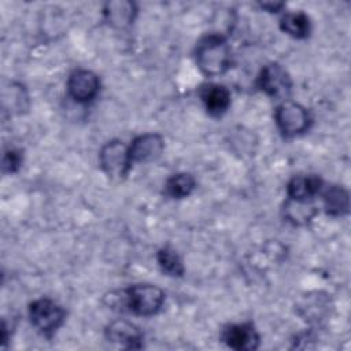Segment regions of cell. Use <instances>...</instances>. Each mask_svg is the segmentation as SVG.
<instances>
[{"label":"cell","mask_w":351,"mask_h":351,"mask_svg":"<svg viewBox=\"0 0 351 351\" xmlns=\"http://www.w3.org/2000/svg\"><path fill=\"white\" fill-rule=\"evenodd\" d=\"M104 22L117 30H125L130 27L138 14V7L130 0H111L104 3L103 10Z\"/></svg>","instance_id":"12"},{"label":"cell","mask_w":351,"mask_h":351,"mask_svg":"<svg viewBox=\"0 0 351 351\" xmlns=\"http://www.w3.org/2000/svg\"><path fill=\"white\" fill-rule=\"evenodd\" d=\"M255 86L267 97L277 101H284L291 96L293 82L289 73L280 63L270 62L261 69Z\"/></svg>","instance_id":"5"},{"label":"cell","mask_w":351,"mask_h":351,"mask_svg":"<svg viewBox=\"0 0 351 351\" xmlns=\"http://www.w3.org/2000/svg\"><path fill=\"white\" fill-rule=\"evenodd\" d=\"M318 214L317 206L310 202H300L288 199L282 206V217L285 221L292 223L293 226H304L313 221V218Z\"/></svg>","instance_id":"15"},{"label":"cell","mask_w":351,"mask_h":351,"mask_svg":"<svg viewBox=\"0 0 351 351\" xmlns=\"http://www.w3.org/2000/svg\"><path fill=\"white\" fill-rule=\"evenodd\" d=\"M165 140L159 133H143L136 136L129 144V156L132 165L149 163L162 156Z\"/></svg>","instance_id":"10"},{"label":"cell","mask_w":351,"mask_h":351,"mask_svg":"<svg viewBox=\"0 0 351 351\" xmlns=\"http://www.w3.org/2000/svg\"><path fill=\"white\" fill-rule=\"evenodd\" d=\"M197 95L210 117L219 118L222 117L230 107L232 95L230 90L217 82H206L202 84L197 89Z\"/></svg>","instance_id":"11"},{"label":"cell","mask_w":351,"mask_h":351,"mask_svg":"<svg viewBox=\"0 0 351 351\" xmlns=\"http://www.w3.org/2000/svg\"><path fill=\"white\" fill-rule=\"evenodd\" d=\"M27 313L32 325L45 337H52L66 321V310L47 296L30 302Z\"/></svg>","instance_id":"4"},{"label":"cell","mask_w":351,"mask_h":351,"mask_svg":"<svg viewBox=\"0 0 351 351\" xmlns=\"http://www.w3.org/2000/svg\"><path fill=\"white\" fill-rule=\"evenodd\" d=\"M324 210L330 217H344L350 213V193L341 185H329L321 191Z\"/></svg>","instance_id":"14"},{"label":"cell","mask_w":351,"mask_h":351,"mask_svg":"<svg viewBox=\"0 0 351 351\" xmlns=\"http://www.w3.org/2000/svg\"><path fill=\"white\" fill-rule=\"evenodd\" d=\"M274 122L285 138H292L306 133L313 122L310 111L298 101L284 100L274 108Z\"/></svg>","instance_id":"3"},{"label":"cell","mask_w":351,"mask_h":351,"mask_svg":"<svg viewBox=\"0 0 351 351\" xmlns=\"http://www.w3.org/2000/svg\"><path fill=\"white\" fill-rule=\"evenodd\" d=\"M23 162V155L19 149L16 148H8L3 154V160H1V169L4 174H14L16 173Z\"/></svg>","instance_id":"20"},{"label":"cell","mask_w":351,"mask_h":351,"mask_svg":"<svg viewBox=\"0 0 351 351\" xmlns=\"http://www.w3.org/2000/svg\"><path fill=\"white\" fill-rule=\"evenodd\" d=\"M259 7L265 11H267V12L277 14V12L284 10L285 3H282V1H263V3H259Z\"/></svg>","instance_id":"21"},{"label":"cell","mask_w":351,"mask_h":351,"mask_svg":"<svg viewBox=\"0 0 351 351\" xmlns=\"http://www.w3.org/2000/svg\"><path fill=\"white\" fill-rule=\"evenodd\" d=\"M110 302L107 303L111 308L119 311H128L140 317H152L158 314L165 303V292L148 282L134 284L123 291L110 293Z\"/></svg>","instance_id":"1"},{"label":"cell","mask_w":351,"mask_h":351,"mask_svg":"<svg viewBox=\"0 0 351 351\" xmlns=\"http://www.w3.org/2000/svg\"><path fill=\"white\" fill-rule=\"evenodd\" d=\"M99 165L108 178L117 181L126 178L132 169L129 145L118 138L107 141L99 151Z\"/></svg>","instance_id":"6"},{"label":"cell","mask_w":351,"mask_h":351,"mask_svg":"<svg viewBox=\"0 0 351 351\" xmlns=\"http://www.w3.org/2000/svg\"><path fill=\"white\" fill-rule=\"evenodd\" d=\"M156 262L160 270L170 277H182L185 266L180 254L170 245H163L156 252Z\"/></svg>","instance_id":"19"},{"label":"cell","mask_w":351,"mask_h":351,"mask_svg":"<svg viewBox=\"0 0 351 351\" xmlns=\"http://www.w3.org/2000/svg\"><path fill=\"white\" fill-rule=\"evenodd\" d=\"M196 188V178L191 173H177L170 176L163 184V195L169 199L180 200L188 197Z\"/></svg>","instance_id":"18"},{"label":"cell","mask_w":351,"mask_h":351,"mask_svg":"<svg viewBox=\"0 0 351 351\" xmlns=\"http://www.w3.org/2000/svg\"><path fill=\"white\" fill-rule=\"evenodd\" d=\"M195 62L207 77H218L232 67V49L222 33H207L195 48Z\"/></svg>","instance_id":"2"},{"label":"cell","mask_w":351,"mask_h":351,"mask_svg":"<svg viewBox=\"0 0 351 351\" xmlns=\"http://www.w3.org/2000/svg\"><path fill=\"white\" fill-rule=\"evenodd\" d=\"M104 337L108 343L118 347L138 350L143 347L144 333L141 329L128 319H114L104 329Z\"/></svg>","instance_id":"9"},{"label":"cell","mask_w":351,"mask_h":351,"mask_svg":"<svg viewBox=\"0 0 351 351\" xmlns=\"http://www.w3.org/2000/svg\"><path fill=\"white\" fill-rule=\"evenodd\" d=\"M3 110L10 114H22L29 108V95L21 82L11 81L1 92Z\"/></svg>","instance_id":"17"},{"label":"cell","mask_w":351,"mask_h":351,"mask_svg":"<svg viewBox=\"0 0 351 351\" xmlns=\"http://www.w3.org/2000/svg\"><path fill=\"white\" fill-rule=\"evenodd\" d=\"M324 189V181L317 174H298L287 184V197L310 202Z\"/></svg>","instance_id":"13"},{"label":"cell","mask_w":351,"mask_h":351,"mask_svg":"<svg viewBox=\"0 0 351 351\" xmlns=\"http://www.w3.org/2000/svg\"><path fill=\"white\" fill-rule=\"evenodd\" d=\"M221 340L236 351H254L261 344V336L251 321L225 325L221 332Z\"/></svg>","instance_id":"7"},{"label":"cell","mask_w":351,"mask_h":351,"mask_svg":"<svg viewBox=\"0 0 351 351\" xmlns=\"http://www.w3.org/2000/svg\"><path fill=\"white\" fill-rule=\"evenodd\" d=\"M280 29L295 40H306L311 33V21L303 11L284 12L280 18Z\"/></svg>","instance_id":"16"},{"label":"cell","mask_w":351,"mask_h":351,"mask_svg":"<svg viewBox=\"0 0 351 351\" xmlns=\"http://www.w3.org/2000/svg\"><path fill=\"white\" fill-rule=\"evenodd\" d=\"M67 93L80 104L90 103L100 90V80L97 74L86 69H75L67 78Z\"/></svg>","instance_id":"8"}]
</instances>
